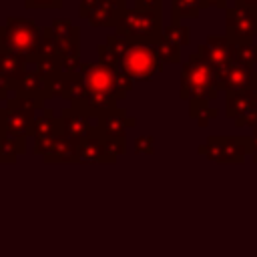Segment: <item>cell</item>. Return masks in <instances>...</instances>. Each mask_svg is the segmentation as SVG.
I'll list each match as a JSON object with an SVG mask.
<instances>
[{"mask_svg": "<svg viewBox=\"0 0 257 257\" xmlns=\"http://www.w3.org/2000/svg\"><path fill=\"white\" fill-rule=\"evenodd\" d=\"M104 44L114 52V56L120 62V68L133 78V80H151L155 74L163 72V62L159 60L155 46L149 44H137L126 38H120L116 34H108Z\"/></svg>", "mask_w": 257, "mask_h": 257, "instance_id": "obj_1", "label": "cell"}, {"mask_svg": "<svg viewBox=\"0 0 257 257\" xmlns=\"http://www.w3.org/2000/svg\"><path fill=\"white\" fill-rule=\"evenodd\" d=\"M42 26L30 18L8 16L0 26V52H10L26 58V62L36 64L40 58V42H42Z\"/></svg>", "mask_w": 257, "mask_h": 257, "instance_id": "obj_2", "label": "cell"}, {"mask_svg": "<svg viewBox=\"0 0 257 257\" xmlns=\"http://www.w3.org/2000/svg\"><path fill=\"white\" fill-rule=\"evenodd\" d=\"M78 74L82 78L84 96H112L114 100H124L135 84L122 68H110L102 62H82Z\"/></svg>", "mask_w": 257, "mask_h": 257, "instance_id": "obj_3", "label": "cell"}, {"mask_svg": "<svg viewBox=\"0 0 257 257\" xmlns=\"http://www.w3.org/2000/svg\"><path fill=\"white\" fill-rule=\"evenodd\" d=\"M219 92L221 90H219L217 70L207 60H203L197 52H193L181 70V98L183 100H197V98L215 100Z\"/></svg>", "mask_w": 257, "mask_h": 257, "instance_id": "obj_4", "label": "cell"}, {"mask_svg": "<svg viewBox=\"0 0 257 257\" xmlns=\"http://www.w3.org/2000/svg\"><path fill=\"white\" fill-rule=\"evenodd\" d=\"M163 18L155 12H143L137 8H126L120 12L114 32L120 38H126L137 44H149L155 46L163 38Z\"/></svg>", "mask_w": 257, "mask_h": 257, "instance_id": "obj_5", "label": "cell"}, {"mask_svg": "<svg viewBox=\"0 0 257 257\" xmlns=\"http://www.w3.org/2000/svg\"><path fill=\"white\" fill-rule=\"evenodd\" d=\"M249 137H229V135H211L205 145L197 151L217 163H245V157L251 153Z\"/></svg>", "mask_w": 257, "mask_h": 257, "instance_id": "obj_6", "label": "cell"}, {"mask_svg": "<svg viewBox=\"0 0 257 257\" xmlns=\"http://www.w3.org/2000/svg\"><path fill=\"white\" fill-rule=\"evenodd\" d=\"M225 36L231 44H253L257 38V6L233 4L225 8Z\"/></svg>", "mask_w": 257, "mask_h": 257, "instance_id": "obj_7", "label": "cell"}, {"mask_svg": "<svg viewBox=\"0 0 257 257\" xmlns=\"http://www.w3.org/2000/svg\"><path fill=\"white\" fill-rule=\"evenodd\" d=\"M227 118L235 120L237 126H249L257 128V100L255 90L247 88L241 92H229L227 94V106H225Z\"/></svg>", "mask_w": 257, "mask_h": 257, "instance_id": "obj_8", "label": "cell"}, {"mask_svg": "<svg viewBox=\"0 0 257 257\" xmlns=\"http://www.w3.org/2000/svg\"><path fill=\"white\" fill-rule=\"evenodd\" d=\"M197 54L203 60H207L219 72L229 62H233V44H231V40L225 34H221V36L211 34V36H207V42L205 44H199Z\"/></svg>", "mask_w": 257, "mask_h": 257, "instance_id": "obj_9", "label": "cell"}, {"mask_svg": "<svg viewBox=\"0 0 257 257\" xmlns=\"http://www.w3.org/2000/svg\"><path fill=\"white\" fill-rule=\"evenodd\" d=\"M255 74H257L255 68H247V66H243V64L233 60L223 70L217 72V76H219V90H225L229 94V92H241V90L253 88Z\"/></svg>", "mask_w": 257, "mask_h": 257, "instance_id": "obj_10", "label": "cell"}, {"mask_svg": "<svg viewBox=\"0 0 257 257\" xmlns=\"http://www.w3.org/2000/svg\"><path fill=\"white\" fill-rule=\"evenodd\" d=\"M58 122H60V131H62V135H66L68 139L78 141V143L98 133V128L90 122V118L84 116L82 112H78V110L72 108V106H66L64 110H60V114H58Z\"/></svg>", "mask_w": 257, "mask_h": 257, "instance_id": "obj_11", "label": "cell"}, {"mask_svg": "<svg viewBox=\"0 0 257 257\" xmlns=\"http://www.w3.org/2000/svg\"><path fill=\"white\" fill-rule=\"evenodd\" d=\"M48 82V98H64L70 102H76L80 98H84V86H82V78L80 74H68V72H58L50 78H46Z\"/></svg>", "mask_w": 257, "mask_h": 257, "instance_id": "obj_12", "label": "cell"}, {"mask_svg": "<svg viewBox=\"0 0 257 257\" xmlns=\"http://www.w3.org/2000/svg\"><path fill=\"white\" fill-rule=\"evenodd\" d=\"M135 124H137V120L133 116H128L124 108H118V106L106 110L104 114H100L96 118L98 135L104 139H126V128H131Z\"/></svg>", "mask_w": 257, "mask_h": 257, "instance_id": "obj_13", "label": "cell"}, {"mask_svg": "<svg viewBox=\"0 0 257 257\" xmlns=\"http://www.w3.org/2000/svg\"><path fill=\"white\" fill-rule=\"evenodd\" d=\"M34 116L36 114L14 108H0V137H16V139L30 137Z\"/></svg>", "mask_w": 257, "mask_h": 257, "instance_id": "obj_14", "label": "cell"}, {"mask_svg": "<svg viewBox=\"0 0 257 257\" xmlns=\"http://www.w3.org/2000/svg\"><path fill=\"white\" fill-rule=\"evenodd\" d=\"M78 163H116V159L106 153L104 141L96 133L78 143Z\"/></svg>", "mask_w": 257, "mask_h": 257, "instance_id": "obj_15", "label": "cell"}, {"mask_svg": "<svg viewBox=\"0 0 257 257\" xmlns=\"http://www.w3.org/2000/svg\"><path fill=\"white\" fill-rule=\"evenodd\" d=\"M52 32H54V38L58 40V44L62 46L64 54H70V52H80V28L76 24H72L70 20H54L52 24ZM62 54V56H64Z\"/></svg>", "mask_w": 257, "mask_h": 257, "instance_id": "obj_16", "label": "cell"}, {"mask_svg": "<svg viewBox=\"0 0 257 257\" xmlns=\"http://www.w3.org/2000/svg\"><path fill=\"white\" fill-rule=\"evenodd\" d=\"M42 159L44 163H78V141H72L60 133L54 137L50 153Z\"/></svg>", "mask_w": 257, "mask_h": 257, "instance_id": "obj_17", "label": "cell"}, {"mask_svg": "<svg viewBox=\"0 0 257 257\" xmlns=\"http://www.w3.org/2000/svg\"><path fill=\"white\" fill-rule=\"evenodd\" d=\"M124 10H126L124 4H118V2H112V0H98L86 20L96 28L114 26L118 16H120V12H124Z\"/></svg>", "mask_w": 257, "mask_h": 257, "instance_id": "obj_18", "label": "cell"}, {"mask_svg": "<svg viewBox=\"0 0 257 257\" xmlns=\"http://www.w3.org/2000/svg\"><path fill=\"white\" fill-rule=\"evenodd\" d=\"M16 94L20 96H36V98H48V82L42 74L36 70H26L18 82H16Z\"/></svg>", "mask_w": 257, "mask_h": 257, "instance_id": "obj_19", "label": "cell"}, {"mask_svg": "<svg viewBox=\"0 0 257 257\" xmlns=\"http://www.w3.org/2000/svg\"><path fill=\"white\" fill-rule=\"evenodd\" d=\"M60 131V122H58V116L54 114V110L50 108H42L36 116H34V122H32V139H48V137H56Z\"/></svg>", "mask_w": 257, "mask_h": 257, "instance_id": "obj_20", "label": "cell"}, {"mask_svg": "<svg viewBox=\"0 0 257 257\" xmlns=\"http://www.w3.org/2000/svg\"><path fill=\"white\" fill-rule=\"evenodd\" d=\"M26 58L18 56V54H10V52H0V74L18 82V78L26 72Z\"/></svg>", "mask_w": 257, "mask_h": 257, "instance_id": "obj_21", "label": "cell"}, {"mask_svg": "<svg viewBox=\"0 0 257 257\" xmlns=\"http://www.w3.org/2000/svg\"><path fill=\"white\" fill-rule=\"evenodd\" d=\"M22 153H26V139L0 137V163H16Z\"/></svg>", "mask_w": 257, "mask_h": 257, "instance_id": "obj_22", "label": "cell"}, {"mask_svg": "<svg viewBox=\"0 0 257 257\" xmlns=\"http://www.w3.org/2000/svg\"><path fill=\"white\" fill-rule=\"evenodd\" d=\"M201 12L199 0H171L173 24H181L183 18H197Z\"/></svg>", "mask_w": 257, "mask_h": 257, "instance_id": "obj_23", "label": "cell"}, {"mask_svg": "<svg viewBox=\"0 0 257 257\" xmlns=\"http://www.w3.org/2000/svg\"><path fill=\"white\" fill-rule=\"evenodd\" d=\"M163 40L171 42V44L177 46V48L187 46V44L191 42V30H189V26H185V24H173V22H171L169 26L163 28Z\"/></svg>", "mask_w": 257, "mask_h": 257, "instance_id": "obj_24", "label": "cell"}, {"mask_svg": "<svg viewBox=\"0 0 257 257\" xmlns=\"http://www.w3.org/2000/svg\"><path fill=\"white\" fill-rule=\"evenodd\" d=\"M6 108H14V110H22V112H30V114H38L44 108V98H36V96H12L6 102Z\"/></svg>", "mask_w": 257, "mask_h": 257, "instance_id": "obj_25", "label": "cell"}, {"mask_svg": "<svg viewBox=\"0 0 257 257\" xmlns=\"http://www.w3.org/2000/svg\"><path fill=\"white\" fill-rule=\"evenodd\" d=\"M233 60L247 66V68H255L257 66V42H253V44H233Z\"/></svg>", "mask_w": 257, "mask_h": 257, "instance_id": "obj_26", "label": "cell"}, {"mask_svg": "<svg viewBox=\"0 0 257 257\" xmlns=\"http://www.w3.org/2000/svg\"><path fill=\"white\" fill-rule=\"evenodd\" d=\"M155 52H157V56H159V60L163 62V64H177V62H181V50L177 48V46H173L171 42H167V40H159L157 44H155Z\"/></svg>", "mask_w": 257, "mask_h": 257, "instance_id": "obj_27", "label": "cell"}, {"mask_svg": "<svg viewBox=\"0 0 257 257\" xmlns=\"http://www.w3.org/2000/svg\"><path fill=\"white\" fill-rule=\"evenodd\" d=\"M36 72L42 74L44 78H50L58 72H62V66H60V56H40L36 60Z\"/></svg>", "mask_w": 257, "mask_h": 257, "instance_id": "obj_28", "label": "cell"}, {"mask_svg": "<svg viewBox=\"0 0 257 257\" xmlns=\"http://www.w3.org/2000/svg\"><path fill=\"white\" fill-rule=\"evenodd\" d=\"M102 141H104V149L110 157L118 159L120 155L126 153V139H104L102 137Z\"/></svg>", "mask_w": 257, "mask_h": 257, "instance_id": "obj_29", "label": "cell"}, {"mask_svg": "<svg viewBox=\"0 0 257 257\" xmlns=\"http://www.w3.org/2000/svg\"><path fill=\"white\" fill-rule=\"evenodd\" d=\"M211 100H207V98H197V100H189V116L191 118H199V116H203V114H207V110L211 108V104H209Z\"/></svg>", "mask_w": 257, "mask_h": 257, "instance_id": "obj_30", "label": "cell"}, {"mask_svg": "<svg viewBox=\"0 0 257 257\" xmlns=\"http://www.w3.org/2000/svg\"><path fill=\"white\" fill-rule=\"evenodd\" d=\"M135 153L141 155H153L155 153V139L151 135H143L135 139Z\"/></svg>", "mask_w": 257, "mask_h": 257, "instance_id": "obj_31", "label": "cell"}, {"mask_svg": "<svg viewBox=\"0 0 257 257\" xmlns=\"http://www.w3.org/2000/svg\"><path fill=\"white\" fill-rule=\"evenodd\" d=\"M135 8H137V10H143V12H155V14H161L163 0H135Z\"/></svg>", "mask_w": 257, "mask_h": 257, "instance_id": "obj_32", "label": "cell"}, {"mask_svg": "<svg viewBox=\"0 0 257 257\" xmlns=\"http://www.w3.org/2000/svg\"><path fill=\"white\" fill-rule=\"evenodd\" d=\"M24 6L30 8V10H36V8H60L62 0H24Z\"/></svg>", "mask_w": 257, "mask_h": 257, "instance_id": "obj_33", "label": "cell"}, {"mask_svg": "<svg viewBox=\"0 0 257 257\" xmlns=\"http://www.w3.org/2000/svg\"><path fill=\"white\" fill-rule=\"evenodd\" d=\"M10 90L16 92V82L0 74V100H6V94H8Z\"/></svg>", "mask_w": 257, "mask_h": 257, "instance_id": "obj_34", "label": "cell"}, {"mask_svg": "<svg viewBox=\"0 0 257 257\" xmlns=\"http://www.w3.org/2000/svg\"><path fill=\"white\" fill-rule=\"evenodd\" d=\"M96 2H98V0H80V4H78L80 16H82V18H88V14H90L92 8L96 6Z\"/></svg>", "mask_w": 257, "mask_h": 257, "instance_id": "obj_35", "label": "cell"}, {"mask_svg": "<svg viewBox=\"0 0 257 257\" xmlns=\"http://www.w3.org/2000/svg\"><path fill=\"white\" fill-rule=\"evenodd\" d=\"M229 0H199L201 8H209V6H217V8H227Z\"/></svg>", "mask_w": 257, "mask_h": 257, "instance_id": "obj_36", "label": "cell"}, {"mask_svg": "<svg viewBox=\"0 0 257 257\" xmlns=\"http://www.w3.org/2000/svg\"><path fill=\"white\" fill-rule=\"evenodd\" d=\"M249 139H251L249 151H251V155H257V128H253V133L249 135Z\"/></svg>", "mask_w": 257, "mask_h": 257, "instance_id": "obj_37", "label": "cell"}, {"mask_svg": "<svg viewBox=\"0 0 257 257\" xmlns=\"http://www.w3.org/2000/svg\"><path fill=\"white\" fill-rule=\"evenodd\" d=\"M233 4H249V6H257V0H233Z\"/></svg>", "mask_w": 257, "mask_h": 257, "instance_id": "obj_38", "label": "cell"}, {"mask_svg": "<svg viewBox=\"0 0 257 257\" xmlns=\"http://www.w3.org/2000/svg\"><path fill=\"white\" fill-rule=\"evenodd\" d=\"M209 120H211V118H207V116H201V118H197L199 126H207V124H209Z\"/></svg>", "mask_w": 257, "mask_h": 257, "instance_id": "obj_39", "label": "cell"}, {"mask_svg": "<svg viewBox=\"0 0 257 257\" xmlns=\"http://www.w3.org/2000/svg\"><path fill=\"white\" fill-rule=\"evenodd\" d=\"M112 2H118V4H124L126 6V0H112Z\"/></svg>", "mask_w": 257, "mask_h": 257, "instance_id": "obj_40", "label": "cell"}, {"mask_svg": "<svg viewBox=\"0 0 257 257\" xmlns=\"http://www.w3.org/2000/svg\"><path fill=\"white\" fill-rule=\"evenodd\" d=\"M253 157V163H257V155H251Z\"/></svg>", "mask_w": 257, "mask_h": 257, "instance_id": "obj_41", "label": "cell"}, {"mask_svg": "<svg viewBox=\"0 0 257 257\" xmlns=\"http://www.w3.org/2000/svg\"><path fill=\"white\" fill-rule=\"evenodd\" d=\"M253 90H255V100H257V88H253Z\"/></svg>", "mask_w": 257, "mask_h": 257, "instance_id": "obj_42", "label": "cell"}]
</instances>
